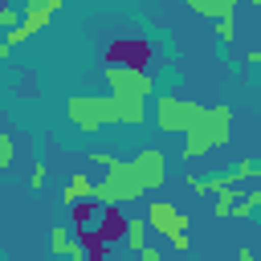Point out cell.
<instances>
[{
  "label": "cell",
  "mask_w": 261,
  "mask_h": 261,
  "mask_svg": "<svg viewBox=\"0 0 261 261\" xmlns=\"http://www.w3.org/2000/svg\"><path fill=\"white\" fill-rule=\"evenodd\" d=\"M90 163H102L106 167V179L94 184V200L98 204H130V200L147 196V188L130 171V159H114L110 151H90Z\"/></svg>",
  "instance_id": "cell-1"
},
{
  "label": "cell",
  "mask_w": 261,
  "mask_h": 261,
  "mask_svg": "<svg viewBox=\"0 0 261 261\" xmlns=\"http://www.w3.org/2000/svg\"><path fill=\"white\" fill-rule=\"evenodd\" d=\"M228 135H232V110H228V106H208V110H204V118H200L192 130H184L179 159H184V163L204 159L208 151L224 147V143H228Z\"/></svg>",
  "instance_id": "cell-2"
},
{
  "label": "cell",
  "mask_w": 261,
  "mask_h": 261,
  "mask_svg": "<svg viewBox=\"0 0 261 261\" xmlns=\"http://www.w3.org/2000/svg\"><path fill=\"white\" fill-rule=\"evenodd\" d=\"M65 118L77 130H98V126L122 122V102H118V94H110V98H86V94H77V98L65 102Z\"/></svg>",
  "instance_id": "cell-3"
},
{
  "label": "cell",
  "mask_w": 261,
  "mask_h": 261,
  "mask_svg": "<svg viewBox=\"0 0 261 261\" xmlns=\"http://www.w3.org/2000/svg\"><path fill=\"white\" fill-rule=\"evenodd\" d=\"M204 110H208V106L188 102V98H171V94L151 98V118H155V126H159V130H175V135L192 130V126L204 118Z\"/></svg>",
  "instance_id": "cell-4"
},
{
  "label": "cell",
  "mask_w": 261,
  "mask_h": 261,
  "mask_svg": "<svg viewBox=\"0 0 261 261\" xmlns=\"http://www.w3.org/2000/svg\"><path fill=\"white\" fill-rule=\"evenodd\" d=\"M102 77H106L110 94H135V98H151V94H155L151 73H147V69H139V65H118V61H106Z\"/></svg>",
  "instance_id": "cell-5"
},
{
  "label": "cell",
  "mask_w": 261,
  "mask_h": 261,
  "mask_svg": "<svg viewBox=\"0 0 261 261\" xmlns=\"http://www.w3.org/2000/svg\"><path fill=\"white\" fill-rule=\"evenodd\" d=\"M143 216H147L151 232H159V237H167V241L192 228V216H188V212H179V208H175V204H167V200H151Z\"/></svg>",
  "instance_id": "cell-6"
},
{
  "label": "cell",
  "mask_w": 261,
  "mask_h": 261,
  "mask_svg": "<svg viewBox=\"0 0 261 261\" xmlns=\"http://www.w3.org/2000/svg\"><path fill=\"white\" fill-rule=\"evenodd\" d=\"M130 171H135V179H139L147 192H155V188L167 179V163H163V151H155V147H143V151L130 159Z\"/></svg>",
  "instance_id": "cell-7"
},
{
  "label": "cell",
  "mask_w": 261,
  "mask_h": 261,
  "mask_svg": "<svg viewBox=\"0 0 261 261\" xmlns=\"http://www.w3.org/2000/svg\"><path fill=\"white\" fill-rule=\"evenodd\" d=\"M106 61H118V65H147L151 61V45L143 41V37H122V41H114L110 49H106Z\"/></svg>",
  "instance_id": "cell-8"
},
{
  "label": "cell",
  "mask_w": 261,
  "mask_h": 261,
  "mask_svg": "<svg viewBox=\"0 0 261 261\" xmlns=\"http://www.w3.org/2000/svg\"><path fill=\"white\" fill-rule=\"evenodd\" d=\"M106 212H102V220H98V232H102V241L110 245V241H126V224H130V216L122 212V204H102Z\"/></svg>",
  "instance_id": "cell-9"
},
{
  "label": "cell",
  "mask_w": 261,
  "mask_h": 261,
  "mask_svg": "<svg viewBox=\"0 0 261 261\" xmlns=\"http://www.w3.org/2000/svg\"><path fill=\"white\" fill-rule=\"evenodd\" d=\"M49 253L53 257H69V261H86L90 257L86 245H82V237H69L65 228H49Z\"/></svg>",
  "instance_id": "cell-10"
},
{
  "label": "cell",
  "mask_w": 261,
  "mask_h": 261,
  "mask_svg": "<svg viewBox=\"0 0 261 261\" xmlns=\"http://www.w3.org/2000/svg\"><path fill=\"white\" fill-rule=\"evenodd\" d=\"M237 4H241V0H188V8H192L196 16H212V20L232 16V12H237Z\"/></svg>",
  "instance_id": "cell-11"
},
{
  "label": "cell",
  "mask_w": 261,
  "mask_h": 261,
  "mask_svg": "<svg viewBox=\"0 0 261 261\" xmlns=\"http://www.w3.org/2000/svg\"><path fill=\"white\" fill-rule=\"evenodd\" d=\"M61 196H65V204H77V200L94 196V179H90L86 171H77V175H73V179L65 184V192H61Z\"/></svg>",
  "instance_id": "cell-12"
},
{
  "label": "cell",
  "mask_w": 261,
  "mask_h": 261,
  "mask_svg": "<svg viewBox=\"0 0 261 261\" xmlns=\"http://www.w3.org/2000/svg\"><path fill=\"white\" fill-rule=\"evenodd\" d=\"M241 196H245V192H237V188H224V192H216V200H212V216H216V220H228Z\"/></svg>",
  "instance_id": "cell-13"
},
{
  "label": "cell",
  "mask_w": 261,
  "mask_h": 261,
  "mask_svg": "<svg viewBox=\"0 0 261 261\" xmlns=\"http://www.w3.org/2000/svg\"><path fill=\"white\" fill-rule=\"evenodd\" d=\"M147 232H151L147 216H130V224H126V245H130V253H139V249L147 245Z\"/></svg>",
  "instance_id": "cell-14"
},
{
  "label": "cell",
  "mask_w": 261,
  "mask_h": 261,
  "mask_svg": "<svg viewBox=\"0 0 261 261\" xmlns=\"http://www.w3.org/2000/svg\"><path fill=\"white\" fill-rule=\"evenodd\" d=\"M77 237H82V245H86V253H90V261H98V257H106V241H102V232H98V228H77Z\"/></svg>",
  "instance_id": "cell-15"
},
{
  "label": "cell",
  "mask_w": 261,
  "mask_h": 261,
  "mask_svg": "<svg viewBox=\"0 0 261 261\" xmlns=\"http://www.w3.org/2000/svg\"><path fill=\"white\" fill-rule=\"evenodd\" d=\"M94 212H98V200H94V196L77 200V204H73V224H77V228H86V224L94 220ZM77 228H73V232H77Z\"/></svg>",
  "instance_id": "cell-16"
},
{
  "label": "cell",
  "mask_w": 261,
  "mask_h": 261,
  "mask_svg": "<svg viewBox=\"0 0 261 261\" xmlns=\"http://www.w3.org/2000/svg\"><path fill=\"white\" fill-rule=\"evenodd\" d=\"M20 20H24V4H4V8H0V29H4V33L16 29Z\"/></svg>",
  "instance_id": "cell-17"
},
{
  "label": "cell",
  "mask_w": 261,
  "mask_h": 261,
  "mask_svg": "<svg viewBox=\"0 0 261 261\" xmlns=\"http://www.w3.org/2000/svg\"><path fill=\"white\" fill-rule=\"evenodd\" d=\"M216 37H220V45H232V41H237V12L216 20Z\"/></svg>",
  "instance_id": "cell-18"
},
{
  "label": "cell",
  "mask_w": 261,
  "mask_h": 261,
  "mask_svg": "<svg viewBox=\"0 0 261 261\" xmlns=\"http://www.w3.org/2000/svg\"><path fill=\"white\" fill-rule=\"evenodd\" d=\"M12 159H16V143H12V135H8V130H0V171H8V167H12Z\"/></svg>",
  "instance_id": "cell-19"
},
{
  "label": "cell",
  "mask_w": 261,
  "mask_h": 261,
  "mask_svg": "<svg viewBox=\"0 0 261 261\" xmlns=\"http://www.w3.org/2000/svg\"><path fill=\"white\" fill-rule=\"evenodd\" d=\"M232 175H237V184H245V179H257V159H241Z\"/></svg>",
  "instance_id": "cell-20"
},
{
  "label": "cell",
  "mask_w": 261,
  "mask_h": 261,
  "mask_svg": "<svg viewBox=\"0 0 261 261\" xmlns=\"http://www.w3.org/2000/svg\"><path fill=\"white\" fill-rule=\"evenodd\" d=\"M45 179H49V167H45V163H37V167H33V192H37V188H45Z\"/></svg>",
  "instance_id": "cell-21"
},
{
  "label": "cell",
  "mask_w": 261,
  "mask_h": 261,
  "mask_svg": "<svg viewBox=\"0 0 261 261\" xmlns=\"http://www.w3.org/2000/svg\"><path fill=\"white\" fill-rule=\"evenodd\" d=\"M139 257H143V261H159V257H163V253H159V249H155V245H143V249H139Z\"/></svg>",
  "instance_id": "cell-22"
},
{
  "label": "cell",
  "mask_w": 261,
  "mask_h": 261,
  "mask_svg": "<svg viewBox=\"0 0 261 261\" xmlns=\"http://www.w3.org/2000/svg\"><path fill=\"white\" fill-rule=\"evenodd\" d=\"M249 4H257V8H261V0H249Z\"/></svg>",
  "instance_id": "cell-23"
}]
</instances>
